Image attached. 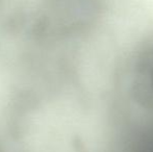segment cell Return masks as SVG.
<instances>
[{
    "mask_svg": "<svg viewBox=\"0 0 153 152\" xmlns=\"http://www.w3.org/2000/svg\"><path fill=\"white\" fill-rule=\"evenodd\" d=\"M137 91L144 102L153 104V52L144 57L139 67Z\"/></svg>",
    "mask_w": 153,
    "mask_h": 152,
    "instance_id": "cell-1",
    "label": "cell"
},
{
    "mask_svg": "<svg viewBox=\"0 0 153 152\" xmlns=\"http://www.w3.org/2000/svg\"><path fill=\"white\" fill-rule=\"evenodd\" d=\"M139 152H153V142L145 145L144 147H142L141 150H140Z\"/></svg>",
    "mask_w": 153,
    "mask_h": 152,
    "instance_id": "cell-2",
    "label": "cell"
}]
</instances>
